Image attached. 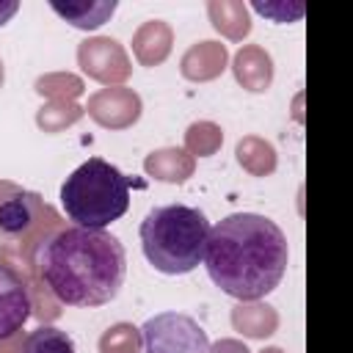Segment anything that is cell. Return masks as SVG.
<instances>
[{
    "mask_svg": "<svg viewBox=\"0 0 353 353\" xmlns=\"http://www.w3.org/2000/svg\"><path fill=\"white\" fill-rule=\"evenodd\" d=\"M50 8L58 17H63L69 25H74L80 30H94L113 17L116 0H66V3L52 0Z\"/></svg>",
    "mask_w": 353,
    "mask_h": 353,
    "instance_id": "cell-13",
    "label": "cell"
},
{
    "mask_svg": "<svg viewBox=\"0 0 353 353\" xmlns=\"http://www.w3.org/2000/svg\"><path fill=\"white\" fill-rule=\"evenodd\" d=\"M254 8L259 14H265V17H270L273 22H292V19H298L303 14V3L284 6V3H262V0H256Z\"/></svg>",
    "mask_w": 353,
    "mask_h": 353,
    "instance_id": "cell-23",
    "label": "cell"
},
{
    "mask_svg": "<svg viewBox=\"0 0 353 353\" xmlns=\"http://www.w3.org/2000/svg\"><path fill=\"white\" fill-rule=\"evenodd\" d=\"M83 116V108L74 105V102H66V99H52L50 105H44L39 113H36V124L47 132H61L63 127L74 124L77 119Z\"/></svg>",
    "mask_w": 353,
    "mask_h": 353,
    "instance_id": "cell-19",
    "label": "cell"
},
{
    "mask_svg": "<svg viewBox=\"0 0 353 353\" xmlns=\"http://www.w3.org/2000/svg\"><path fill=\"white\" fill-rule=\"evenodd\" d=\"M232 323H234V328L243 331L245 336H256V339H262V336H268V334L276 331L279 317H276L273 306L248 301V303H240V306L232 312Z\"/></svg>",
    "mask_w": 353,
    "mask_h": 353,
    "instance_id": "cell-16",
    "label": "cell"
},
{
    "mask_svg": "<svg viewBox=\"0 0 353 353\" xmlns=\"http://www.w3.org/2000/svg\"><path fill=\"white\" fill-rule=\"evenodd\" d=\"M210 237L207 215L188 204H165L141 221V245L149 265L160 273H190L201 259Z\"/></svg>",
    "mask_w": 353,
    "mask_h": 353,
    "instance_id": "cell-3",
    "label": "cell"
},
{
    "mask_svg": "<svg viewBox=\"0 0 353 353\" xmlns=\"http://www.w3.org/2000/svg\"><path fill=\"white\" fill-rule=\"evenodd\" d=\"M143 353H210L204 328L182 312H160L141 328Z\"/></svg>",
    "mask_w": 353,
    "mask_h": 353,
    "instance_id": "cell-5",
    "label": "cell"
},
{
    "mask_svg": "<svg viewBox=\"0 0 353 353\" xmlns=\"http://www.w3.org/2000/svg\"><path fill=\"white\" fill-rule=\"evenodd\" d=\"M226 58H229L226 47L221 41L207 39V41H199V44L188 47V52L182 55L179 69L188 80H199V83L201 80H215L226 69Z\"/></svg>",
    "mask_w": 353,
    "mask_h": 353,
    "instance_id": "cell-10",
    "label": "cell"
},
{
    "mask_svg": "<svg viewBox=\"0 0 353 353\" xmlns=\"http://www.w3.org/2000/svg\"><path fill=\"white\" fill-rule=\"evenodd\" d=\"M171 41H174L171 28L163 19H149V22H143L135 30V36H132V52H135V58L143 66H157V63H163L168 58Z\"/></svg>",
    "mask_w": 353,
    "mask_h": 353,
    "instance_id": "cell-12",
    "label": "cell"
},
{
    "mask_svg": "<svg viewBox=\"0 0 353 353\" xmlns=\"http://www.w3.org/2000/svg\"><path fill=\"white\" fill-rule=\"evenodd\" d=\"M88 116L110 130H124L138 121L141 116V97L132 88L116 85V88H102L88 99Z\"/></svg>",
    "mask_w": 353,
    "mask_h": 353,
    "instance_id": "cell-9",
    "label": "cell"
},
{
    "mask_svg": "<svg viewBox=\"0 0 353 353\" xmlns=\"http://www.w3.org/2000/svg\"><path fill=\"white\" fill-rule=\"evenodd\" d=\"M221 141H223V132H221V127L212 124V121H196V124H190L188 132H185V146H188L190 157H193V154H199V157L215 154L218 146H221Z\"/></svg>",
    "mask_w": 353,
    "mask_h": 353,
    "instance_id": "cell-20",
    "label": "cell"
},
{
    "mask_svg": "<svg viewBox=\"0 0 353 353\" xmlns=\"http://www.w3.org/2000/svg\"><path fill=\"white\" fill-rule=\"evenodd\" d=\"M55 210L33 190L17 182L0 179V237L8 243L30 237Z\"/></svg>",
    "mask_w": 353,
    "mask_h": 353,
    "instance_id": "cell-6",
    "label": "cell"
},
{
    "mask_svg": "<svg viewBox=\"0 0 353 353\" xmlns=\"http://www.w3.org/2000/svg\"><path fill=\"white\" fill-rule=\"evenodd\" d=\"M130 176L102 157H88L61 185V204L74 226L105 229L130 207Z\"/></svg>",
    "mask_w": 353,
    "mask_h": 353,
    "instance_id": "cell-4",
    "label": "cell"
},
{
    "mask_svg": "<svg viewBox=\"0 0 353 353\" xmlns=\"http://www.w3.org/2000/svg\"><path fill=\"white\" fill-rule=\"evenodd\" d=\"M0 259L22 273L30 287L33 314L55 320L61 303L102 306L110 303L127 273V254L119 237L105 229L66 226L52 212L30 237L6 243Z\"/></svg>",
    "mask_w": 353,
    "mask_h": 353,
    "instance_id": "cell-1",
    "label": "cell"
},
{
    "mask_svg": "<svg viewBox=\"0 0 353 353\" xmlns=\"http://www.w3.org/2000/svg\"><path fill=\"white\" fill-rule=\"evenodd\" d=\"M0 85H3V61H0Z\"/></svg>",
    "mask_w": 353,
    "mask_h": 353,
    "instance_id": "cell-27",
    "label": "cell"
},
{
    "mask_svg": "<svg viewBox=\"0 0 353 353\" xmlns=\"http://www.w3.org/2000/svg\"><path fill=\"white\" fill-rule=\"evenodd\" d=\"M77 63L88 77H94V80H99L105 85L124 83L130 77V72H132L124 47L110 36H91V39L80 41Z\"/></svg>",
    "mask_w": 353,
    "mask_h": 353,
    "instance_id": "cell-7",
    "label": "cell"
},
{
    "mask_svg": "<svg viewBox=\"0 0 353 353\" xmlns=\"http://www.w3.org/2000/svg\"><path fill=\"white\" fill-rule=\"evenodd\" d=\"M36 91L41 97H52V99H66L72 102L74 97L83 94V80L69 74V72H58V74H44L36 80Z\"/></svg>",
    "mask_w": 353,
    "mask_h": 353,
    "instance_id": "cell-22",
    "label": "cell"
},
{
    "mask_svg": "<svg viewBox=\"0 0 353 353\" xmlns=\"http://www.w3.org/2000/svg\"><path fill=\"white\" fill-rule=\"evenodd\" d=\"M210 353H248V347L237 339H221L218 345H210Z\"/></svg>",
    "mask_w": 353,
    "mask_h": 353,
    "instance_id": "cell-24",
    "label": "cell"
},
{
    "mask_svg": "<svg viewBox=\"0 0 353 353\" xmlns=\"http://www.w3.org/2000/svg\"><path fill=\"white\" fill-rule=\"evenodd\" d=\"M19 353H74V342L55 325H39L22 339Z\"/></svg>",
    "mask_w": 353,
    "mask_h": 353,
    "instance_id": "cell-18",
    "label": "cell"
},
{
    "mask_svg": "<svg viewBox=\"0 0 353 353\" xmlns=\"http://www.w3.org/2000/svg\"><path fill=\"white\" fill-rule=\"evenodd\" d=\"M262 353H281L279 347H268V350H262Z\"/></svg>",
    "mask_w": 353,
    "mask_h": 353,
    "instance_id": "cell-26",
    "label": "cell"
},
{
    "mask_svg": "<svg viewBox=\"0 0 353 353\" xmlns=\"http://www.w3.org/2000/svg\"><path fill=\"white\" fill-rule=\"evenodd\" d=\"M207 14H210V22L215 25V30H221L232 41H240L251 30L248 8L240 0H210Z\"/></svg>",
    "mask_w": 353,
    "mask_h": 353,
    "instance_id": "cell-14",
    "label": "cell"
},
{
    "mask_svg": "<svg viewBox=\"0 0 353 353\" xmlns=\"http://www.w3.org/2000/svg\"><path fill=\"white\" fill-rule=\"evenodd\" d=\"M141 331L130 323H116L99 336V353H138Z\"/></svg>",
    "mask_w": 353,
    "mask_h": 353,
    "instance_id": "cell-21",
    "label": "cell"
},
{
    "mask_svg": "<svg viewBox=\"0 0 353 353\" xmlns=\"http://www.w3.org/2000/svg\"><path fill=\"white\" fill-rule=\"evenodd\" d=\"M234 77L248 91H268L273 80V61L259 44H245L234 55Z\"/></svg>",
    "mask_w": 353,
    "mask_h": 353,
    "instance_id": "cell-11",
    "label": "cell"
},
{
    "mask_svg": "<svg viewBox=\"0 0 353 353\" xmlns=\"http://www.w3.org/2000/svg\"><path fill=\"white\" fill-rule=\"evenodd\" d=\"M290 259L284 232L265 215L234 212L210 229L204 265L215 287L248 303L279 287Z\"/></svg>",
    "mask_w": 353,
    "mask_h": 353,
    "instance_id": "cell-2",
    "label": "cell"
},
{
    "mask_svg": "<svg viewBox=\"0 0 353 353\" xmlns=\"http://www.w3.org/2000/svg\"><path fill=\"white\" fill-rule=\"evenodd\" d=\"M149 176L163 182H185L193 174V157L185 149H160L143 160Z\"/></svg>",
    "mask_w": 353,
    "mask_h": 353,
    "instance_id": "cell-15",
    "label": "cell"
},
{
    "mask_svg": "<svg viewBox=\"0 0 353 353\" xmlns=\"http://www.w3.org/2000/svg\"><path fill=\"white\" fill-rule=\"evenodd\" d=\"M237 163L245 171H251L254 176H265V174H270L276 168V152H273V146L268 141L248 135V138H243L237 143Z\"/></svg>",
    "mask_w": 353,
    "mask_h": 353,
    "instance_id": "cell-17",
    "label": "cell"
},
{
    "mask_svg": "<svg viewBox=\"0 0 353 353\" xmlns=\"http://www.w3.org/2000/svg\"><path fill=\"white\" fill-rule=\"evenodd\" d=\"M19 11V3L17 0H0V28Z\"/></svg>",
    "mask_w": 353,
    "mask_h": 353,
    "instance_id": "cell-25",
    "label": "cell"
},
{
    "mask_svg": "<svg viewBox=\"0 0 353 353\" xmlns=\"http://www.w3.org/2000/svg\"><path fill=\"white\" fill-rule=\"evenodd\" d=\"M33 314L30 287L17 268L0 259V342L14 339Z\"/></svg>",
    "mask_w": 353,
    "mask_h": 353,
    "instance_id": "cell-8",
    "label": "cell"
}]
</instances>
